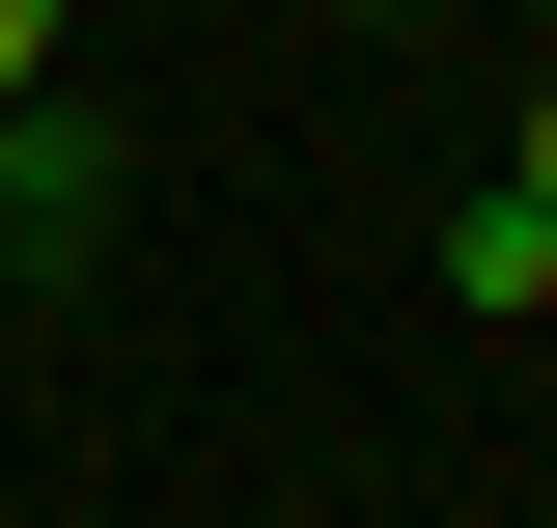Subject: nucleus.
Segmentation results:
<instances>
[{
	"instance_id": "7ed1b4c3",
	"label": "nucleus",
	"mask_w": 557,
	"mask_h": 528,
	"mask_svg": "<svg viewBox=\"0 0 557 528\" xmlns=\"http://www.w3.org/2000/svg\"><path fill=\"white\" fill-rule=\"evenodd\" d=\"M28 84H57V0H0V112H28Z\"/></svg>"
},
{
	"instance_id": "20e7f679",
	"label": "nucleus",
	"mask_w": 557,
	"mask_h": 528,
	"mask_svg": "<svg viewBox=\"0 0 557 528\" xmlns=\"http://www.w3.org/2000/svg\"><path fill=\"white\" fill-rule=\"evenodd\" d=\"M502 196H530V223H557V112H530V139H502Z\"/></svg>"
},
{
	"instance_id": "f03ea898",
	"label": "nucleus",
	"mask_w": 557,
	"mask_h": 528,
	"mask_svg": "<svg viewBox=\"0 0 557 528\" xmlns=\"http://www.w3.org/2000/svg\"><path fill=\"white\" fill-rule=\"evenodd\" d=\"M446 306H474V334H530V306H557V223H530V196H474V223H446Z\"/></svg>"
},
{
	"instance_id": "f257e3e1",
	"label": "nucleus",
	"mask_w": 557,
	"mask_h": 528,
	"mask_svg": "<svg viewBox=\"0 0 557 528\" xmlns=\"http://www.w3.org/2000/svg\"><path fill=\"white\" fill-rule=\"evenodd\" d=\"M84 196H112V139H84V112H57V84H28V112H0V251H57V223H84Z\"/></svg>"
}]
</instances>
